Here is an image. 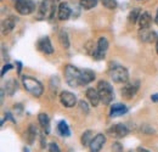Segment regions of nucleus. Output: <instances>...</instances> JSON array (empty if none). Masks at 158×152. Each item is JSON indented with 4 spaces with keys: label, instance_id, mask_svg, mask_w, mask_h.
Returning a JSON list of instances; mask_svg holds the SVG:
<instances>
[{
    "label": "nucleus",
    "instance_id": "18",
    "mask_svg": "<svg viewBox=\"0 0 158 152\" xmlns=\"http://www.w3.org/2000/svg\"><path fill=\"white\" fill-rule=\"evenodd\" d=\"M71 9L69 6L66 4V2H61L59 5V12H57V16H59L60 21H67V19L71 17Z\"/></svg>",
    "mask_w": 158,
    "mask_h": 152
},
{
    "label": "nucleus",
    "instance_id": "28",
    "mask_svg": "<svg viewBox=\"0 0 158 152\" xmlns=\"http://www.w3.org/2000/svg\"><path fill=\"white\" fill-rule=\"evenodd\" d=\"M101 2L106 9H110V10H114L118 6L117 0H101Z\"/></svg>",
    "mask_w": 158,
    "mask_h": 152
},
{
    "label": "nucleus",
    "instance_id": "25",
    "mask_svg": "<svg viewBox=\"0 0 158 152\" xmlns=\"http://www.w3.org/2000/svg\"><path fill=\"white\" fill-rule=\"evenodd\" d=\"M141 9H139V7H135V9H133L130 12H129V16H128V19H129V22L130 23H136L140 19V15H141V11H140Z\"/></svg>",
    "mask_w": 158,
    "mask_h": 152
},
{
    "label": "nucleus",
    "instance_id": "35",
    "mask_svg": "<svg viewBox=\"0 0 158 152\" xmlns=\"http://www.w3.org/2000/svg\"><path fill=\"white\" fill-rule=\"evenodd\" d=\"M16 65H17V72H19V74H21V71H22V63H21L20 61H17Z\"/></svg>",
    "mask_w": 158,
    "mask_h": 152
},
{
    "label": "nucleus",
    "instance_id": "38",
    "mask_svg": "<svg viewBox=\"0 0 158 152\" xmlns=\"http://www.w3.org/2000/svg\"><path fill=\"white\" fill-rule=\"evenodd\" d=\"M155 23L158 26V9H157V14H156V17H155Z\"/></svg>",
    "mask_w": 158,
    "mask_h": 152
},
{
    "label": "nucleus",
    "instance_id": "16",
    "mask_svg": "<svg viewBox=\"0 0 158 152\" xmlns=\"http://www.w3.org/2000/svg\"><path fill=\"white\" fill-rule=\"evenodd\" d=\"M16 19H17L16 17L10 16V17H6L1 22V29H2L1 32H2V34H9V33L12 32V29L15 28V24H16Z\"/></svg>",
    "mask_w": 158,
    "mask_h": 152
},
{
    "label": "nucleus",
    "instance_id": "1",
    "mask_svg": "<svg viewBox=\"0 0 158 152\" xmlns=\"http://www.w3.org/2000/svg\"><path fill=\"white\" fill-rule=\"evenodd\" d=\"M22 84L24 87V89L32 94L34 97H40L44 93V87L40 83L38 79L33 78L29 76H23L22 77Z\"/></svg>",
    "mask_w": 158,
    "mask_h": 152
},
{
    "label": "nucleus",
    "instance_id": "5",
    "mask_svg": "<svg viewBox=\"0 0 158 152\" xmlns=\"http://www.w3.org/2000/svg\"><path fill=\"white\" fill-rule=\"evenodd\" d=\"M15 9L22 16L31 15L35 10V2L33 0H17L15 1Z\"/></svg>",
    "mask_w": 158,
    "mask_h": 152
},
{
    "label": "nucleus",
    "instance_id": "27",
    "mask_svg": "<svg viewBox=\"0 0 158 152\" xmlns=\"http://www.w3.org/2000/svg\"><path fill=\"white\" fill-rule=\"evenodd\" d=\"M79 4L84 10H90L98 5V0H80Z\"/></svg>",
    "mask_w": 158,
    "mask_h": 152
},
{
    "label": "nucleus",
    "instance_id": "37",
    "mask_svg": "<svg viewBox=\"0 0 158 152\" xmlns=\"http://www.w3.org/2000/svg\"><path fill=\"white\" fill-rule=\"evenodd\" d=\"M136 152H150V151H148V150H146V149H143V147H138Z\"/></svg>",
    "mask_w": 158,
    "mask_h": 152
},
{
    "label": "nucleus",
    "instance_id": "24",
    "mask_svg": "<svg viewBox=\"0 0 158 152\" xmlns=\"http://www.w3.org/2000/svg\"><path fill=\"white\" fill-rule=\"evenodd\" d=\"M93 132L91 130H86V132H84V133L81 134V137H80V142H81V145L84 146V147H89L90 146V142L93 141Z\"/></svg>",
    "mask_w": 158,
    "mask_h": 152
},
{
    "label": "nucleus",
    "instance_id": "6",
    "mask_svg": "<svg viewBox=\"0 0 158 152\" xmlns=\"http://www.w3.org/2000/svg\"><path fill=\"white\" fill-rule=\"evenodd\" d=\"M55 15V0H43L39 7L40 19H52Z\"/></svg>",
    "mask_w": 158,
    "mask_h": 152
},
{
    "label": "nucleus",
    "instance_id": "33",
    "mask_svg": "<svg viewBox=\"0 0 158 152\" xmlns=\"http://www.w3.org/2000/svg\"><path fill=\"white\" fill-rule=\"evenodd\" d=\"M40 145H41V149H45L46 147V140H45V136L44 135H40Z\"/></svg>",
    "mask_w": 158,
    "mask_h": 152
},
{
    "label": "nucleus",
    "instance_id": "12",
    "mask_svg": "<svg viewBox=\"0 0 158 152\" xmlns=\"http://www.w3.org/2000/svg\"><path fill=\"white\" fill-rule=\"evenodd\" d=\"M105 144H106V136L103 134H98L94 136L93 141L90 142L89 150L90 152H100Z\"/></svg>",
    "mask_w": 158,
    "mask_h": 152
},
{
    "label": "nucleus",
    "instance_id": "13",
    "mask_svg": "<svg viewBox=\"0 0 158 152\" xmlns=\"http://www.w3.org/2000/svg\"><path fill=\"white\" fill-rule=\"evenodd\" d=\"M95 79V72L89 70V68H84L80 70V74H79V85H88L90 84L93 80Z\"/></svg>",
    "mask_w": 158,
    "mask_h": 152
},
{
    "label": "nucleus",
    "instance_id": "22",
    "mask_svg": "<svg viewBox=\"0 0 158 152\" xmlns=\"http://www.w3.org/2000/svg\"><path fill=\"white\" fill-rule=\"evenodd\" d=\"M151 16H150V14L148 12H142L141 15H140V19H139L138 23L139 26H140V28H148L150 27V24H151Z\"/></svg>",
    "mask_w": 158,
    "mask_h": 152
},
{
    "label": "nucleus",
    "instance_id": "34",
    "mask_svg": "<svg viewBox=\"0 0 158 152\" xmlns=\"http://www.w3.org/2000/svg\"><path fill=\"white\" fill-rule=\"evenodd\" d=\"M5 118H6V119H10L12 123H16V119H14V118H12V114L10 113V112H6V114H5Z\"/></svg>",
    "mask_w": 158,
    "mask_h": 152
},
{
    "label": "nucleus",
    "instance_id": "8",
    "mask_svg": "<svg viewBox=\"0 0 158 152\" xmlns=\"http://www.w3.org/2000/svg\"><path fill=\"white\" fill-rule=\"evenodd\" d=\"M60 101H61V103L64 106V107H67V108H72V107H74L76 106V103H77V96L74 95L73 93H71V91H62L61 94H60Z\"/></svg>",
    "mask_w": 158,
    "mask_h": 152
},
{
    "label": "nucleus",
    "instance_id": "11",
    "mask_svg": "<svg viewBox=\"0 0 158 152\" xmlns=\"http://www.w3.org/2000/svg\"><path fill=\"white\" fill-rule=\"evenodd\" d=\"M108 133L111 134L113 137H116V139H120V137H124V136H127V135L129 134V129H128L124 124L119 123V124L112 125V127L108 129Z\"/></svg>",
    "mask_w": 158,
    "mask_h": 152
},
{
    "label": "nucleus",
    "instance_id": "30",
    "mask_svg": "<svg viewBox=\"0 0 158 152\" xmlns=\"http://www.w3.org/2000/svg\"><path fill=\"white\" fill-rule=\"evenodd\" d=\"M49 152H61V150H60L59 145L56 142H51L49 145Z\"/></svg>",
    "mask_w": 158,
    "mask_h": 152
},
{
    "label": "nucleus",
    "instance_id": "15",
    "mask_svg": "<svg viewBox=\"0 0 158 152\" xmlns=\"http://www.w3.org/2000/svg\"><path fill=\"white\" fill-rule=\"evenodd\" d=\"M85 95H86V97H88V101L91 103V106H94V107H98V106H99V103L101 102V99H100L98 89L88 88Z\"/></svg>",
    "mask_w": 158,
    "mask_h": 152
},
{
    "label": "nucleus",
    "instance_id": "41",
    "mask_svg": "<svg viewBox=\"0 0 158 152\" xmlns=\"http://www.w3.org/2000/svg\"><path fill=\"white\" fill-rule=\"evenodd\" d=\"M14 1H17V0H14Z\"/></svg>",
    "mask_w": 158,
    "mask_h": 152
},
{
    "label": "nucleus",
    "instance_id": "40",
    "mask_svg": "<svg viewBox=\"0 0 158 152\" xmlns=\"http://www.w3.org/2000/svg\"><path fill=\"white\" fill-rule=\"evenodd\" d=\"M23 152H29V150H28L27 147H24V149H23Z\"/></svg>",
    "mask_w": 158,
    "mask_h": 152
},
{
    "label": "nucleus",
    "instance_id": "9",
    "mask_svg": "<svg viewBox=\"0 0 158 152\" xmlns=\"http://www.w3.org/2000/svg\"><path fill=\"white\" fill-rule=\"evenodd\" d=\"M37 48H38L39 51L44 53L45 55L54 54V46H52V44H51L49 37H43L41 39H39V41L37 44Z\"/></svg>",
    "mask_w": 158,
    "mask_h": 152
},
{
    "label": "nucleus",
    "instance_id": "26",
    "mask_svg": "<svg viewBox=\"0 0 158 152\" xmlns=\"http://www.w3.org/2000/svg\"><path fill=\"white\" fill-rule=\"evenodd\" d=\"M59 39H60L61 45H62L64 49H68V48H69V39H68V34H67V32L61 31V32H60V34H59Z\"/></svg>",
    "mask_w": 158,
    "mask_h": 152
},
{
    "label": "nucleus",
    "instance_id": "7",
    "mask_svg": "<svg viewBox=\"0 0 158 152\" xmlns=\"http://www.w3.org/2000/svg\"><path fill=\"white\" fill-rule=\"evenodd\" d=\"M107 50H108V40L106 38H103V37H101V38L98 40V44H96V48L94 49V51H93V57L95 58V60H103L105 56H106V53H107Z\"/></svg>",
    "mask_w": 158,
    "mask_h": 152
},
{
    "label": "nucleus",
    "instance_id": "19",
    "mask_svg": "<svg viewBox=\"0 0 158 152\" xmlns=\"http://www.w3.org/2000/svg\"><path fill=\"white\" fill-rule=\"evenodd\" d=\"M4 89H5V93H6L9 96H14L15 95V93L17 91V89H19V83H17V80L14 79V78L9 79V80L6 82Z\"/></svg>",
    "mask_w": 158,
    "mask_h": 152
},
{
    "label": "nucleus",
    "instance_id": "2",
    "mask_svg": "<svg viewBox=\"0 0 158 152\" xmlns=\"http://www.w3.org/2000/svg\"><path fill=\"white\" fill-rule=\"evenodd\" d=\"M98 91H99L101 102L103 105H110L114 97V93H113V88L112 85L106 82V80H100L98 83Z\"/></svg>",
    "mask_w": 158,
    "mask_h": 152
},
{
    "label": "nucleus",
    "instance_id": "4",
    "mask_svg": "<svg viewBox=\"0 0 158 152\" xmlns=\"http://www.w3.org/2000/svg\"><path fill=\"white\" fill-rule=\"evenodd\" d=\"M64 79L67 82V84L72 88L79 87V74H80V70H78L77 67L72 66V65H66L64 70Z\"/></svg>",
    "mask_w": 158,
    "mask_h": 152
},
{
    "label": "nucleus",
    "instance_id": "20",
    "mask_svg": "<svg viewBox=\"0 0 158 152\" xmlns=\"http://www.w3.org/2000/svg\"><path fill=\"white\" fill-rule=\"evenodd\" d=\"M38 120H39L40 127L43 128L45 134L50 133V118H49V116L46 113H40L38 116Z\"/></svg>",
    "mask_w": 158,
    "mask_h": 152
},
{
    "label": "nucleus",
    "instance_id": "14",
    "mask_svg": "<svg viewBox=\"0 0 158 152\" xmlns=\"http://www.w3.org/2000/svg\"><path fill=\"white\" fill-rule=\"evenodd\" d=\"M139 38L145 43H152L157 39V33L153 32L150 27L148 28H140L139 31Z\"/></svg>",
    "mask_w": 158,
    "mask_h": 152
},
{
    "label": "nucleus",
    "instance_id": "32",
    "mask_svg": "<svg viewBox=\"0 0 158 152\" xmlns=\"http://www.w3.org/2000/svg\"><path fill=\"white\" fill-rule=\"evenodd\" d=\"M11 68H12V65H10V63L5 65V66L2 67V70H1V77L5 76V73H6V72H9V71H10Z\"/></svg>",
    "mask_w": 158,
    "mask_h": 152
},
{
    "label": "nucleus",
    "instance_id": "10",
    "mask_svg": "<svg viewBox=\"0 0 158 152\" xmlns=\"http://www.w3.org/2000/svg\"><path fill=\"white\" fill-rule=\"evenodd\" d=\"M139 87H140V83L139 82H135V83H130V84H127L123 89H122V96L125 97L127 100H130L133 99L134 96L136 95L139 90Z\"/></svg>",
    "mask_w": 158,
    "mask_h": 152
},
{
    "label": "nucleus",
    "instance_id": "21",
    "mask_svg": "<svg viewBox=\"0 0 158 152\" xmlns=\"http://www.w3.org/2000/svg\"><path fill=\"white\" fill-rule=\"evenodd\" d=\"M37 135H38V130H37V128H35L33 124H31V125L28 127V129L26 130V134H24L27 142H28L29 145H32V144L35 141Z\"/></svg>",
    "mask_w": 158,
    "mask_h": 152
},
{
    "label": "nucleus",
    "instance_id": "29",
    "mask_svg": "<svg viewBox=\"0 0 158 152\" xmlns=\"http://www.w3.org/2000/svg\"><path fill=\"white\" fill-rule=\"evenodd\" d=\"M79 108H80V111H81L83 113H85V114L89 113V106H88V102H86V101H84V100L79 101Z\"/></svg>",
    "mask_w": 158,
    "mask_h": 152
},
{
    "label": "nucleus",
    "instance_id": "39",
    "mask_svg": "<svg viewBox=\"0 0 158 152\" xmlns=\"http://www.w3.org/2000/svg\"><path fill=\"white\" fill-rule=\"evenodd\" d=\"M156 51L158 54V33H157V39H156Z\"/></svg>",
    "mask_w": 158,
    "mask_h": 152
},
{
    "label": "nucleus",
    "instance_id": "3",
    "mask_svg": "<svg viewBox=\"0 0 158 152\" xmlns=\"http://www.w3.org/2000/svg\"><path fill=\"white\" fill-rule=\"evenodd\" d=\"M108 74L112 78L113 82L122 84V83H127L129 80V72L125 67L123 66H119V65H114L110 68L108 71Z\"/></svg>",
    "mask_w": 158,
    "mask_h": 152
},
{
    "label": "nucleus",
    "instance_id": "31",
    "mask_svg": "<svg viewBox=\"0 0 158 152\" xmlns=\"http://www.w3.org/2000/svg\"><path fill=\"white\" fill-rule=\"evenodd\" d=\"M112 152H123V146L119 142H114L112 145Z\"/></svg>",
    "mask_w": 158,
    "mask_h": 152
},
{
    "label": "nucleus",
    "instance_id": "42",
    "mask_svg": "<svg viewBox=\"0 0 158 152\" xmlns=\"http://www.w3.org/2000/svg\"><path fill=\"white\" fill-rule=\"evenodd\" d=\"M138 1H141V0H138Z\"/></svg>",
    "mask_w": 158,
    "mask_h": 152
},
{
    "label": "nucleus",
    "instance_id": "36",
    "mask_svg": "<svg viewBox=\"0 0 158 152\" xmlns=\"http://www.w3.org/2000/svg\"><path fill=\"white\" fill-rule=\"evenodd\" d=\"M151 100L153 102H158V94H153V95L151 96Z\"/></svg>",
    "mask_w": 158,
    "mask_h": 152
},
{
    "label": "nucleus",
    "instance_id": "17",
    "mask_svg": "<svg viewBox=\"0 0 158 152\" xmlns=\"http://www.w3.org/2000/svg\"><path fill=\"white\" fill-rule=\"evenodd\" d=\"M128 112V107L125 105H122V103H116V105H112L111 108H110V117L114 118V117H119V116H123Z\"/></svg>",
    "mask_w": 158,
    "mask_h": 152
},
{
    "label": "nucleus",
    "instance_id": "23",
    "mask_svg": "<svg viewBox=\"0 0 158 152\" xmlns=\"http://www.w3.org/2000/svg\"><path fill=\"white\" fill-rule=\"evenodd\" d=\"M57 133L61 136H64V137H68L71 135V130H69V127L68 124L64 122V120H61L57 124Z\"/></svg>",
    "mask_w": 158,
    "mask_h": 152
}]
</instances>
